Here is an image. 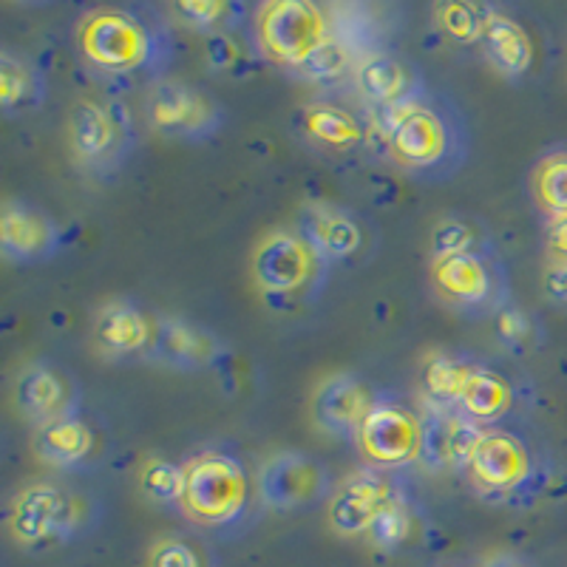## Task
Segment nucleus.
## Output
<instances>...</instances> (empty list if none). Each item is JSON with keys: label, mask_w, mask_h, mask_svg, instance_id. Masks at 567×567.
<instances>
[{"label": "nucleus", "mask_w": 567, "mask_h": 567, "mask_svg": "<svg viewBox=\"0 0 567 567\" xmlns=\"http://www.w3.org/2000/svg\"><path fill=\"white\" fill-rule=\"evenodd\" d=\"M367 145L403 174L445 179L468 154L463 114L434 91H420L403 103L369 109Z\"/></svg>", "instance_id": "nucleus-1"}, {"label": "nucleus", "mask_w": 567, "mask_h": 567, "mask_svg": "<svg viewBox=\"0 0 567 567\" xmlns=\"http://www.w3.org/2000/svg\"><path fill=\"white\" fill-rule=\"evenodd\" d=\"M85 63L109 74L145 69L156 58V34L128 9H91L78 27Z\"/></svg>", "instance_id": "nucleus-2"}, {"label": "nucleus", "mask_w": 567, "mask_h": 567, "mask_svg": "<svg viewBox=\"0 0 567 567\" xmlns=\"http://www.w3.org/2000/svg\"><path fill=\"white\" fill-rule=\"evenodd\" d=\"M258 49L267 60L298 71L332 38L329 14L310 0H272L256 12Z\"/></svg>", "instance_id": "nucleus-3"}, {"label": "nucleus", "mask_w": 567, "mask_h": 567, "mask_svg": "<svg viewBox=\"0 0 567 567\" xmlns=\"http://www.w3.org/2000/svg\"><path fill=\"white\" fill-rule=\"evenodd\" d=\"M187 468L185 511L194 523L221 528L236 523L247 508V471L239 460L225 452L196 454Z\"/></svg>", "instance_id": "nucleus-4"}, {"label": "nucleus", "mask_w": 567, "mask_h": 567, "mask_svg": "<svg viewBox=\"0 0 567 567\" xmlns=\"http://www.w3.org/2000/svg\"><path fill=\"white\" fill-rule=\"evenodd\" d=\"M432 292L452 310L485 312L503 310L505 272L491 250L457 252V256L432 258L429 265Z\"/></svg>", "instance_id": "nucleus-5"}, {"label": "nucleus", "mask_w": 567, "mask_h": 567, "mask_svg": "<svg viewBox=\"0 0 567 567\" xmlns=\"http://www.w3.org/2000/svg\"><path fill=\"white\" fill-rule=\"evenodd\" d=\"M69 145L74 159L91 174L111 171L131 145V120L123 105L80 100L69 116Z\"/></svg>", "instance_id": "nucleus-6"}, {"label": "nucleus", "mask_w": 567, "mask_h": 567, "mask_svg": "<svg viewBox=\"0 0 567 567\" xmlns=\"http://www.w3.org/2000/svg\"><path fill=\"white\" fill-rule=\"evenodd\" d=\"M151 128L168 140H207L225 123V111L205 91L179 80H159L145 105Z\"/></svg>", "instance_id": "nucleus-7"}, {"label": "nucleus", "mask_w": 567, "mask_h": 567, "mask_svg": "<svg viewBox=\"0 0 567 567\" xmlns=\"http://www.w3.org/2000/svg\"><path fill=\"white\" fill-rule=\"evenodd\" d=\"M323 267L298 230H276L256 247L250 261L252 281L276 298L301 296L316 284L318 270Z\"/></svg>", "instance_id": "nucleus-8"}, {"label": "nucleus", "mask_w": 567, "mask_h": 567, "mask_svg": "<svg viewBox=\"0 0 567 567\" xmlns=\"http://www.w3.org/2000/svg\"><path fill=\"white\" fill-rule=\"evenodd\" d=\"M83 525L78 496L52 483H38L20 491L9 514L12 536L23 545L63 539Z\"/></svg>", "instance_id": "nucleus-9"}, {"label": "nucleus", "mask_w": 567, "mask_h": 567, "mask_svg": "<svg viewBox=\"0 0 567 567\" xmlns=\"http://www.w3.org/2000/svg\"><path fill=\"white\" fill-rule=\"evenodd\" d=\"M354 440L372 468H403L423 452V420L400 403L378 400Z\"/></svg>", "instance_id": "nucleus-10"}, {"label": "nucleus", "mask_w": 567, "mask_h": 567, "mask_svg": "<svg viewBox=\"0 0 567 567\" xmlns=\"http://www.w3.org/2000/svg\"><path fill=\"white\" fill-rule=\"evenodd\" d=\"M465 474L483 494H511L534 474V454L519 434L483 429L465 463Z\"/></svg>", "instance_id": "nucleus-11"}, {"label": "nucleus", "mask_w": 567, "mask_h": 567, "mask_svg": "<svg viewBox=\"0 0 567 567\" xmlns=\"http://www.w3.org/2000/svg\"><path fill=\"white\" fill-rule=\"evenodd\" d=\"M327 468L303 452L276 454L258 471V496L276 511L310 508L327 496Z\"/></svg>", "instance_id": "nucleus-12"}, {"label": "nucleus", "mask_w": 567, "mask_h": 567, "mask_svg": "<svg viewBox=\"0 0 567 567\" xmlns=\"http://www.w3.org/2000/svg\"><path fill=\"white\" fill-rule=\"evenodd\" d=\"M392 480L381 468H361L349 474L329 503V525L341 536L369 534L372 523L394 503Z\"/></svg>", "instance_id": "nucleus-13"}, {"label": "nucleus", "mask_w": 567, "mask_h": 567, "mask_svg": "<svg viewBox=\"0 0 567 567\" xmlns=\"http://www.w3.org/2000/svg\"><path fill=\"white\" fill-rule=\"evenodd\" d=\"M14 403H18L20 414L32 423H54V420L74 414L78 386L54 363H29L27 369H20L18 381H14Z\"/></svg>", "instance_id": "nucleus-14"}, {"label": "nucleus", "mask_w": 567, "mask_h": 567, "mask_svg": "<svg viewBox=\"0 0 567 567\" xmlns=\"http://www.w3.org/2000/svg\"><path fill=\"white\" fill-rule=\"evenodd\" d=\"M0 247H3V256L20 265L45 261L58 252L60 227L40 207L9 199L0 213Z\"/></svg>", "instance_id": "nucleus-15"}, {"label": "nucleus", "mask_w": 567, "mask_h": 567, "mask_svg": "<svg viewBox=\"0 0 567 567\" xmlns=\"http://www.w3.org/2000/svg\"><path fill=\"white\" fill-rule=\"evenodd\" d=\"M374 394L354 374H332L312 394V420L332 437H358L374 409Z\"/></svg>", "instance_id": "nucleus-16"}, {"label": "nucleus", "mask_w": 567, "mask_h": 567, "mask_svg": "<svg viewBox=\"0 0 567 567\" xmlns=\"http://www.w3.org/2000/svg\"><path fill=\"white\" fill-rule=\"evenodd\" d=\"M298 233L316 250L323 265L347 261V258L358 256L363 247L361 225L347 210L327 205V202H310L303 207L301 219H298Z\"/></svg>", "instance_id": "nucleus-17"}, {"label": "nucleus", "mask_w": 567, "mask_h": 567, "mask_svg": "<svg viewBox=\"0 0 567 567\" xmlns=\"http://www.w3.org/2000/svg\"><path fill=\"white\" fill-rule=\"evenodd\" d=\"M352 71L354 85L369 103V109H386V105L403 103V100L425 91L417 69L398 54L383 52V49L358 60Z\"/></svg>", "instance_id": "nucleus-18"}, {"label": "nucleus", "mask_w": 567, "mask_h": 567, "mask_svg": "<svg viewBox=\"0 0 567 567\" xmlns=\"http://www.w3.org/2000/svg\"><path fill=\"white\" fill-rule=\"evenodd\" d=\"M483 434V425L465 417L460 409H432L423 420V460L429 468L465 471L468 454Z\"/></svg>", "instance_id": "nucleus-19"}, {"label": "nucleus", "mask_w": 567, "mask_h": 567, "mask_svg": "<svg viewBox=\"0 0 567 567\" xmlns=\"http://www.w3.org/2000/svg\"><path fill=\"white\" fill-rule=\"evenodd\" d=\"M219 352V341L207 329L196 327L185 318L162 316L156 318L154 347L145 361H159L176 369H202L216 361Z\"/></svg>", "instance_id": "nucleus-20"}, {"label": "nucleus", "mask_w": 567, "mask_h": 567, "mask_svg": "<svg viewBox=\"0 0 567 567\" xmlns=\"http://www.w3.org/2000/svg\"><path fill=\"white\" fill-rule=\"evenodd\" d=\"M94 338L111 358H148L156 338V318H148L128 301H114L100 310Z\"/></svg>", "instance_id": "nucleus-21"}, {"label": "nucleus", "mask_w": 567, "mask_h": 567, "mask_svg": "<svg viewBox=\"0 0 567 567\" xmlns=\"http://www.w3.org/2000/svg\"><path fill=\"white\" fill-rule=\"evenodd\" d=\"M298 128L316 148L338 151V154L361 148L369 140L367 123L361 116L329 100H312L303 105L298 111Z\"/></svg>", "instance_id": "nucleus-22"}, {"label": "nucleus", "mask_w": 567, "mask_h": 567, "mask_svg": "<svg viewBox=\"0 0 567 567\" xmlns=\"http://www.w3.org/2000/svg\"><path fill=\"white\" fill-rule=\"evenodd\" d=\"M480 45H483L488 63L503 78L519 80L534 65V40H530L528 29L516 18H511L508 12H503V9H491Z\"/></svg>", "instance_id": "nucleus-23"}, {"label": "nucleus", "mask_w": 567, "mask_h": 567, "mask_svg": "<svg viewBox=\"0 0 567 567\" xmlns=\"http://www.w3.org/2000/svg\"><path fill=\"white\" fill-rule=\"evenodd\" d=\"M514 406V386L508 378L488 367H468L457 409L474 423H496Z\"/></svg>", "instance_id": "nucleus-24"}, {"label": "nucleus", "mask_w": 567, "mask_h": 567, "mask_svg": "<svg viewBox=\"0 0 567 567\" xmlns=\"http://www.w3.org/2000/svg\"><path fill=\"white\" fill-rule=\"evenodd\" d=\"M91 449H94V434L78 414L38 425V434H34V454L40 463L54 465V468H71L83 463Z\"/></svg>", "instance_id": "nucleus-25"}, {"label": "nucleus", "mask_w": 567, "mask_h": 567, "mask_svg": "<svg viewBox=\"0 0 567 567\" xmlns=\"http://www.w3.org/2000/svg\"><path fill=\"white\" fill-rule=\"evenodd\" d=\"M530 194L548 221L567 219V151H554L536 162L530 174Z\"/></svg>", "instance_id": "nucleus-26"}, {"label": "nucleus", "mask_w": 567, "mask_h": 567, "mask_svg": "<svg viewBox=\"0 0 567 567\" xmlns=\"http://www.w3.org/2000/svg\"><path fill=\"white\" fill-rule=\"evenodd\" d=\"M43 100V78L32 69L27 60L14 54H0V105L7 114L14 111H29Z\"/></svg>", "instance_id": "nucleus-27"}, {"label": "nucleus", "mask_w": 567, "mask_h": 567, "mask_svg": "<svg viewBox=\"0 0 567 567\" xmlns=\"http://www.w3.org/2000/svg\"><path fill=\"white\" fill-rule=\"evenodd\" d=\"M140 488L151 503L182 508L187 488V468L168 457H151L140 474Z\"/></svg>", "instance_id": "nucleus-28"}, {"label": "nucleus", "mask_w": 567, "mask_h": 567, "mask_svg": "<svg viewBox=\"0 0 567 567\" xmlns=\"http://www.w3.org/2000/svg\"><path fill=\"white\" fill-rule=\"evenodd\" d=\"M468 367L460 363L452 354H432V361L425 363L423 386L425 394L432 398L434 409H457L460 392H463Z\"/></svg>", "instance_id": "nucleus-29"}, {"label": "nucleus", "mask_w": 567, "mask_h": 567, "mask_svg": "<svg viewBox=\"0 0 567 567\" xmlns=\"http://www.w3.org/2000/svg\"><path fill=\"white\" fill-rule=\"evenodd\" d=\"M491 9L485 3H465V0H445L432 9L437 27L457 43H480Z\"/></svg>", "instance_id": "nucleus-30"}, {"label": "nucleus", "mask_w": 567, "mask_h": 567, "mask_svg": "<svg viewBox=\"0 0 567 567\" xmlns=\"http://www.w3.org/2000/svg\"><path fill=\"white\" fill-rule=\"evenodd\" d=\"M480 250H488V241H485V233L477 221L463 219V216H449V219H440L437 225H434L432 258Z\"/></svg>", "instance_id": "nucleus-31"}, {"label": "nucleus", "mask_w": 567, "mask_h": 567, "mask_svg": "<svg viewBox=\"0 0 567 567\" xmlns=\"http://www.w3.org/2000/svg\"><path fill=\"white\" fill-rule=\"evenodd\" d=\"M369 542L381 550H398L412 536V511L403 496H394V503L383 511L369 528Z\"/></svg>", "instance_id": "nucleus-32"}, {"label": "nucleus", "mask_w": 567, "mask_h": 567, "mask_svg": "<svg viewBox=\"0 0 567 567\" xmlns=\"http://www.w3.org/2000/svg\"><path fill=\"white\" fill-rule=\"evenodd\" d=\"M349 65H354L352 52L332 34V38H329L327 43L296 71V74H301L303 80H312V83H327V80L341 78Z\"/></svg>", "instance_id": "nucleus-33"}, {"label": "nucleus", "mask_w": 567, "mask_h": 567, "mask_svg": "<svg viewBox=\"0 0 567 567\" xmlns=\"http://www.w3.org/2000/svg\"><path fill=\"white\" fill-rule=\"evenodd\" d=\"M496 336L511 352H528L536 338V327L528 312L516 310V307H503L496 312Z\"/></svg>", "instance_id": "nucleus-34"}, {"label": "nucleus", "mask_w": 567, "mask_h": 567, "mask_svg": "<svg viewBox=\"0 0 567 567\" xmlns=\"http://www.w3.org/2000/svg\"><path fill=\"white\" fill-rule=\"evenodd\" d=\"M148 567H205L199 550L185 539H162L151 550Z\"/></svg>", "instance_id": "nucleus-35"}, {"label": "nucleus", "mask_w": 567, "mask_h": 567, "mask_svg": "<svg viewBox=\"0 0 567 567\" xmlns=\"http://www.w3.org/2000/svg\"><path fill=\"white\" fill-rule=\"evenodd\" d=\"M176 12L194 29H216L221 20L230 18V7L216 0H185V3H176Z\"/></svg>", "instance_id": "nucleus-36"}, {"label": "nucleus", "mask_w": 567, "mask_h": 567, "mask_svg": "<svg viewBox=\"0 0 567 567\" xmlns=\"http://www.w3.org/2000/svg\"><path fill=\"white\" fill-rule=\"evenodd\" d=\"M205 58L213 71H233L241 63L245 52H241L239 40L227 32H210L205 43Z\"/></svg>", "instance_id": "nucleus-37"}, {"label": "nucleus", "mask_w": 567, "mask_h": 567, "mask_svg": "<svg viewBox=\"0 0 567 567\" xmlns=\"http://www.w3.org/2000/svg\"><path fill=\"white\" fill-rule=\"evenodd\" d=\"M542 287L556 307L567 310V265H548V270L542 276Z\"/></svg>", "instance_id": "nucleus-38"}, {"label": "nucleus", "mask_w": 567, "mask_h": 567, "mask_svg": "<svg viewBox=\"0 0 567 567\" xmlns=\"http://www.w3.org/2000/svg\"><path fill=\"white\" fill-rule=\"evenodd\" d=\"M545 247H548L550 265H567V219L548 221Z\"/></svg>", "instance_id": "nucleus-39"}, {"label": "nucleus", "mask_w": 567, "mask_h": 567, "mask_svg": "<svg viewBox=\"0 0 567 567\" xmlns=\"http://www.w3.org/2000/svg\"><path fill=\"white\" fill-rule=\"evenodd\" d=\"M485 567H536V565L530 559H525V556L505 554V556H496V559H491Z\"/></svg>", "instance_id": "nucleus-40"}]
</instances>
